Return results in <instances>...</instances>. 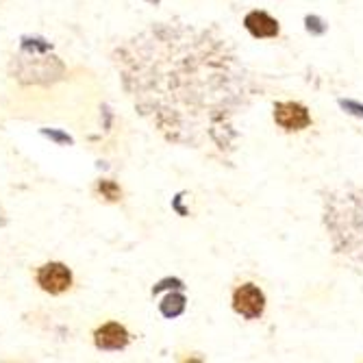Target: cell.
Here are the masks:
<instances>
[{
    "instance_id": "cell-6",
    "label": "cell",
    "mask_w": 363,
    "mask_h": 363,
    "mask_svg": "<svg viewBox=\"0 0 363 363\" xmlns=\"http://www.w3.org/2000/svg\"><path fill=\"white\" fill-rule=\"evenodd\" d=\"M183 309H185V298L181 294H170L168 298L161 303V313L166 318H177L183 313Z\"/></svg>"
},
{
    "instance_id": "cell-7",
    "label": "cell",
    "mask_w": 363,
    "mask_h": 363,
    "mask_svg": "<svg viewBox=\"0 0 363 363\" xmlns=\"http://www.w3.org/2000/svg\"><path fill=\"white\" fill-rule=\"evenodd\" d=\"M98 191H101L103 198H105V201H109V203H116V201H120V198H122V189L113 181H101V183H98Z\"/></svg>"
},
{
    "instance_id": "cell-3",
    "label": "cell",
    "mask_w": 363,
    "mask_h": 363,
    "mask_svg": "<svg viewBox=\"0 0 363 363\" xmlns=\"http://www.w3.org/2000/svg\"><path fill=\"white\" fill-rule=\"evenodd\" d=\"M274 122L283 130H303L311 124V116L309 109L301 103H277Z\"/></svg>"
},
{
    "instance_id": "cell-5",
    "label": "cell",
    "mask_w": 363,
    "mask_h": 363,
    "mask_svg": "<svg viewBox=\"0 0 363 363\" xmlns=\"http://www.w3.org/2000/svg\"><path fill=\"white\" fill-rule=\"evenodd\" d=\"M244 26L257 40H268V38L279 35V22L272 16H268L266 11H250L244 18Z\"/></svg>"
},
{
    "instance_id": "cell-2",
    "label": "cell",
    "mask_w": 363,
    "mask_h": 363,
    "mask_svg": "<svg viewBox=\"0 0 363 363\" xmlns=\"http://www.w3.org/2000/svg\"><path fill=\"white\" fill-rule=\"evenodd\" d=\"M233 309L246 320H257L266 311V296L257 285L246 283L233 294Z\"/></svg>"
},
{
    "instance_id": "cell-4",
    "label": "cell",
    "mask_w": 363,
    "mask_h": 363,
    "mask_svg": "<svg viewBox=\"0 0 363 363\" xmlns=\"http://www.w3.org/2000/svg\"><path fill=\"white\" fill-rule=\"evenodd\" d=\"M128 331L118 322H107L94 333V344L101 350H124L128 346Z\"/></svg>"
},
{
    "instance_id": "cell-1",
    "label": "cell",
    "mask_w": 363,
    "mask_h": 363,
    "mask_svg": "<svg viewBox=\"0 0 363 363\" xmlns=\"http://www.w3.org/2000/svg\"><path fill=\"white\" fill-rule=\"evenodd\" d=\"M35 281L46 294L59 296V294L68 291L72 287V272L65 263L50 261V263H44V266L38 270Z\"/></svg>"
}]
</instances>
